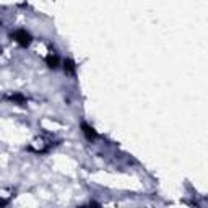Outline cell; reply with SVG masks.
I'll use <instances>...</instances> for the list:
<instances>
[{
	"mask_svg": "<svg viewBox=\"0 0 208 208\" xmlns=\"http://www.w3.org/2000/svg\"><path fill=\"white\" fill-rule=\"evenodd\" d=\"M15 39H17V42H20L21 46H28L29 42H31V36H29L28 33H25V31L15 33Z\"/></svg>",
	"mask_w": 208,
	"mask_h": 208,
	"instance_id": "obj_1",
	"label": "cell"
},
{
	"mask_svg": "<svg viewBox=\"0 0 208 208\" xmlns=\"http://www.w3.org/2000/svg\"><path fill=\"white\" fill-rule=\"evenodd\" d=\"M47 64H49L50 68H55V67H57V64H59V59H57V57H52V55H50V57L47 59Z\"/></svg>",
	"mask_w": 208,
	"mask_h": 208,
	"instance_id": "obj_2",
	"label": "cell"
},
{
	"mask_svg": "<svg viewBox=\"0 0 208 208\" xmlns=\"http://www.w3.org/2000/svg\"><path fill=\"white\" fill-rule=\"evenodd\" d=\"M83 130H85L86 135H88V138H91V137H96V133L93 132V129H90L88 125H83Z\"/></svg>",
	"mask_w": 208,
	"mask_h": 208,
	"instance_id": "obj_3",
	"label": "cell"
}]
</instances>
